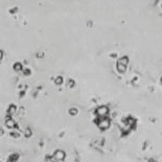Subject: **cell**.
I'll return each instance as SVG.
<instances>
[{"mask_svg": "<svg viewBox=\"0 0 162 162\" xmlns=\"http://www.w3.org/2000/svg\"><path fill=\"white\" fill-rule=\"evenodd\" d=\"M56 158L59 159V160H62V159H64L65 158L64 152H62V151H58V152H56Z\"/></svg>", "mask_w": 162, "mask_h": 162, "instance_id": "7a4b0ae2", "label": "cell"}, {"mask_svg": "<svg viewBox=\"0 0 162 162\" xmlns=\"http://www.w3.org/2000/svg\"><path fill=\"white\" fill-rule=\"evenodd\" d=\"M70 113H71V114L72 115H74V114H76V113H78V110H74V109H71V110H70Z\"/></svg>", "mask_w": 162, "mask_h": 162, "instance_id": "8992f818", "label": "cell"}, {"mask_svg": "<svg viewBox=\"0 0 162 162\" xmlns=\"http://www.w3.org/2000/svg\"><path fill=\"white\" fill-rule=\"evenodd\" d=\"M108 113V108L107 107H101V108H98L97 109V114L98 115H106Z\"/></svg>", "mask_w": 162, "mask_h": 162, "instance_id": "6da1fadb", "label": "cell"}, {"mask_svg": "<svg viewBox=\"0 0 162 162\" xmlns=\"http://www.w3.org/2000/svg\"><path fill=\"white\" fill-rule=\"evenodd\" d=\"M7 127H14V126H15V123H13L12 119H10V120H7Z\"/></svg>", "mask_w": 162, "mask_h": 162, "instance_id": "277c9868", "label": "cell"}, {"mask_svg": "<svg viewBox=\"0 0 162 162\" xmlns=\"http://www.w3.org/2000/svg\"><path fill=\"white\" fill-rule=\"evenodd\" d=\"M1 58H2V52H0V59H1Z\"/></svg>", "mask_w": 162, "mask_h": 162, "instance_id": "ba28073f", "label": "cell"}, {"mask_svg": "<svg viewBox=\"0 0 162 162\" xmlns=\"http://www.w3.org/2000/svg\"><path fill=\"white\" fill-rule=\"evenodd\" d=\"M56 82V84H61L62 83V78H58Z\"/></svg>", "mask_w": 162, "mask_h": 162, "instance_id": "52a82bcc", "label": "cell"}, {"mask_svg": "<svg viewBox=\"0 0 162 162\" xmlns=\"http://www.w3.org/2000/svg\"><path fill=\"white\" fill-rule=\"evenodd\" d=\"M14 68H15L16 70H20V69H21V65H20V64H16L15 66H14Z\"/></svg>", "mask_w": 162, "mask_h": 162, "instance_id": "5b68a950", "label": "cell"}, {"mask_svg": "<svg viewBox=\"0 0 162 162\" xmlns=\"http://www.w3.org/2000/svg\"><path fill=\"white\" fill-rule=\"evenodd\" d=\"M109 126H110L109 120H103L99 124V127H101V129H107V128H109Z\"/></svg>", "mask_w": 162, "mask_h": 162, "instance_id": "3957f363", "label": "cell"}]
</instances>
